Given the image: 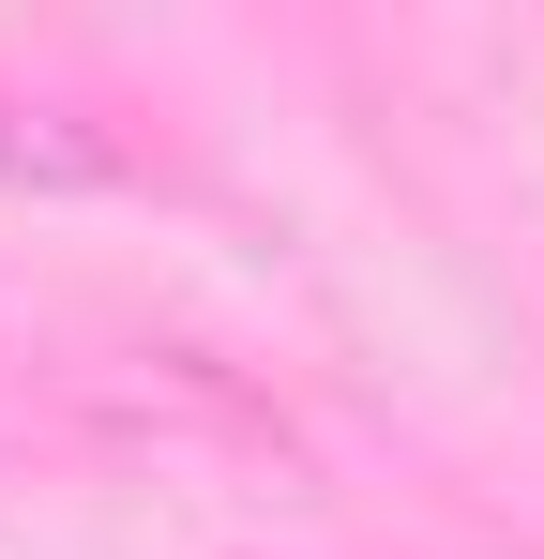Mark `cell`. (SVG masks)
Segmentation results:
<instances>
[{
	"label": "cell",
	"mask_w": 544,
	"mask_h": 559,
	"mask_svg": "<svg viewBox=\"0 0 544 559\" xmlns=\"http://www.w3.org/2000/svg\"><path fill=\"white\" fill-rule=\"evenodd\" d=\"M0 182H31V197H106V182H137V136H121L106 106H76V92H46V76L0 61Z\"/></svg>",
	"instance_id": "obj_1"
}]
</instances>
